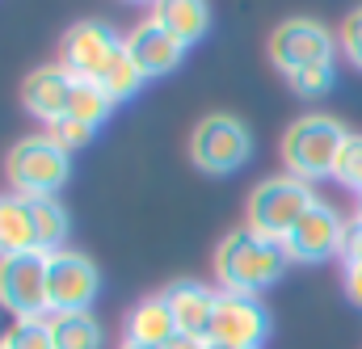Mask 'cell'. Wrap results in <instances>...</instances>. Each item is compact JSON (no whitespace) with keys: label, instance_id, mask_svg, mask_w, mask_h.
I'll use <instances>...</instances> for the list:
<instances>
[{"label":"cell","instance_id":"obj_1","mask_svg":"<svg viewBox=\"0 0 362 349\" xmlns=\"http://www.w3.org/2000/svg\"><path fill=\"white\" fill-rule=\"evenodd\" d=\"M286 265H291V257H286L282 240L253 232L249 223L232 227L219 240V249H215V278L232 295H262V290H270L282 278Z\"/></svg>","mask_w":362,"mask_h":349},{"label":"cell","instance_id":"obj_2","mask_svg":"<svg viewBox=\"0 0 362 349\" xmlns=\"http://www.w3.org/2000/svg\"><path fill=\"white\" fill-rule=\"evenodd\" d=\"M346 139H350V131H346L337 118L303 114V118H295V122L282 131V165H286L291 177L316 185V181L333 177Z\"/></svg>","mask_w":362,"mask_h":349},{"label":"cell","instance_id":"obj_3","mask_svg":"<svg viewBox=\"0 0 362 349\" xmlns=\"http://www.w3.org/2000/svg\"><path fill=\"white\" fill-rule=\"evenodd\" d=\"M4 177H8V189L21 194V198H55L72 177V156L47 131L25 135V139H17L8 148Z\"/></svg>","mask_w":362,"mask_h":349},{"label":"cell","instance_id":"obj_4","mask_svg":"<svg viewBox=\"0 0 362 349\" xmlns=\"http://www.w3.org/2000/svg\"><path fill=\"white\" fill-rule=\"evenodd\" d=\"M316 202V189L308 181L291 173L266 177L253 194H249V227L274 236V240H286V232L303 219V211Z\"/></svg>","mask_w":362,"mask_h":349},{"label":"cell","instance_id":"obj_5","mask_svg":"<svg viewBox=\"0 0 362 349\" xmlns=\"http://www.w3.org/2000/svg\"><path fill=\"white\" fill-rule=\"evenodd\" d=\"M0 307L13 320H42L51 316V257L21 253L0 261Z\"/></svg>","mask_w":362,"mask_h":349},{"label":"cell","instance_id":"obj_6","mask_svg":"<svg viewBox=\"0 0 362 349\" xmlns=\"http://www.w3.org/2000/svg\"><path fill=\"white\" fill-rule=\"evenodd\" d=\"M249 156H253V135L236 114H211L189 135V160L202 173L228 177L240 165H249Z\"/></svg>","mask_w":362,"mask_h":349},{"label":"cell","instance_id":"obj_7","mask_svg":"<svg viewBox=\"0 0 362 349\" xmlns=\"http://www.w3.org/2000/svg\"><path fill=\"white\" fill-rule=\"evenodd\" d=\"M118 55H122V34L110 21H76L59 42V64L81 85H97Z\"/></svg>","mask_w":362,"mask_h":349},{"label":"cell","instance_id":"obj_8","mask_svg":"<svg viewBox=\"0 0 362 349\" xmlns=\"http://www.w3.org/2000/svg\"><path fill=\"white\" fill-rule=\"evenodd\" d=\"M333 55H337V38L325 21L291 17L270 34V59L282 76H291L299 68H312V64H333Z\"/></svg>","mask_w":362,"mask_h":349},{"label":"cell","instance_id":"obj_9","mask_svg":"<svg viewBox=\"0 0 362 349\" xmlns=\"http://www.w3.org/2000/svg\"><path fill=\"white\" fill-rule=\"evenodd\" d=\"M270 337V312L257 295H232L219 290L215 320H211V345L228 349H262Z\"/></svg>","mask_w":362,"mask_h":349},{"label":"cell","instance_id":"obj_10","mask_svg":"<svg viewBox=\"0 0 362 349\" xmlns=\"http://www.w3.org/2000/svg\"><path fill=\"white\" fill-rule=\"evenodd\" d=\"M346 227H350V223L341 219V211L329 206L325 198H316V202L303 211V219L286 232L282 249H286L291 261L316 265V261H325V257H333V253H341V244H346Z\"/></svg>","mask_w":362,"mask_h":349},{"label":"cell","instance_id":"obj_11","mask_svg":"<svg viewBox=\"0 0 362 349\" xmlns=\"http://www.w3.org/2000/svg\"><path fill=\"white\" fill-rule=\"evenodd\" d=\"M101 290V269L93 257L64 249L51 253V312H89Z\"/></svg>","mask_w":362,"mask_h":349},{"label":"cell","instance_id":"obj_12","mask_svg":"<svg viewBox=\"0 0 362 349\" xmlns=\"http://www.w3.org/2000/svg\"><path fill=\"white\" fill-rule=\"evenodd\" d=\"M122 47H127V55H131V64L139 68L144 81H156V76L177 72L181 59H185V42H177L156 17H148L131 34H122Z\"/></svg>","mask_w":362,"mask_h":349},{"label":"cell","instance_id":"obj_13","mask_svg":"<svg viewBox=\"0 0 362 349\" xmlns=\"http://www.w3.org/2000/svg\"><path fill=\"white\" fill-rule=\"evenodd\" d=\"M72 72L64 68V64H42V68H34L30 76H25V85H21V105L38 118V122H47V126H55L59 118H68V101H72Z\"/></svg>","mask_w":362,"mask_h":349},{"label":"cell","instance_id":"obj_14","mask_svg":"<svg viewBox=\"0 0 362 349\" xmlns=\"http://www.w3.org/2000/svg\"><path fill=\"white\" fill-rule=\"evenodd\" d=\"M160 295L169 299V312H173V320H177L181 337L211 345V320H215L219 290H211V286H202V282H173V286L160 290Z\"/></svg>","mask_w":362,"mask_h":349},{"label":"cell","instance_id":"obj_15","mask_svg":"<svg viewBox=\"0 0 362 349\" xmlns=\"http://www.w3.org/2000/svg\"><path fill=\"white\" fill-rule=\"evenodd\" d=\"M177 337H181V329H177V320H173V312H169L165 295H148V299H139L131 307V316H127V341L148 345V349H169Z\"/></svg>","mask_w":362,"mask_h":349},{"label":"cell","instance_id":"obj_16","mask_svg":"<svg viewBox=\"0 0 362 349\" xmlns=\"http://www.w3.org/2000/svg\"><path fill=\"white\" fill-rule=\"evenodd\" d=\"M21 253H38L34 249V219H30V198L0 189V261L4 257H21Z\"/></svg>","mask_w":362,"mask_h":349},{"label":"cell","instance_id":"obj_17","mask_svg":"<svg viewBox=\"0 0 362 349\" xmlns=\"http://www.w3.org/2000/svg\"><path fill=\"white\" fill-rule=\"evenodd\" d=\"M152 17H156L177 42H185V47H194V42L206 38V30H211V8H206L202 0H165V4L152 8Z\"/></svg>","mask_w":362,"mask_h":349},{"label":"cell","instance_id":"obj_18","mask_svg":"<svg viewBox=\"0 0 362 349\" xmlns=\"http://www.w3.org/2000/svg\"><path fill=\"white\" fill-rule=\"evenodd\" d=\"M47 329H51L55 349H101V341H105L93 312H51Z\"/></svg>","mask_w":362,"mask_h":349},{"label":"cell","instance_id":"obj_19","mask_svg":"<svg viewBox=\"0 0 362 349\" xmlns=\"http://www.w3.org/2000/svg\"><path fill=\"white\" fill-rule=\"evenodd\" d=\"M30 219H34V249L38 253H64L68 240V211L59 198H30Z\"/></svg>","mask_w":362,"mask_h":349},{"label":"cell","instance_id":"obj_20","mask_svg":"<svg viewBox=\"0 0 362 349\" xmlns=\"http://www.w3.org/2000/svg\"><path fill=\"white\" fill-rule=\"evenodd\" d=\"M110 110H114V101L101 93L97 85H81L76 81V88H72V101H68V118L72 122H85V126H101L105 118H110Z\"/></svg>","mask_w":362,"mask_h":349},{"label":"cell","instance_id":"obj_21","mask_svg":"<svg viewBox=\"0 0 362 349\" xmlns=\"http://www.w3.org/2000/svg\"><path fill=\"white\" fill-rule=\"evenodd\" d=\"M97 88H101V93H105V97H110L114 105H118V101H131V97H135V93L144 88V76H139V68L131 64L127 47H122V55H118V59L110 64V72H105V76L97 81Z\"/></svg>","mask_w":362,"mask_h":349},{"label":"cell","instance_id":"obj_22","mask_svg":"<svg viewBox=\"0 0 362 349\" xmlns=\"http://www.w3.org/2000/svg\"><path fill=\"white\" fill-rule=\"evenodd\" d=\"M0 345L4 349H55L51 345L47 316H42V320H13V324L0 333Z\"/></svg>","mask_w":362,"mask_h":349},{"label":"cell","instance_id":"obj_23","mask_svg":"<svg viewBox=\"0 0 362 349\" xmlns=\"http://www.w3.org/2000/svg\"><path fill=\"white\" fill-rule=\"evenodd\" d=\"M286 81H291V88H295L299 97H325L329 88L337 85V68H333V64H312V68L291 72Z\"/></svg>","mask_w":362,"mask_h":349},{"label":"cell","instance_id":"obj_24","mask_svg":"<svg viewBox=\"0 0 362 349\" xmlns=\"http://www.w3.org/2000/svg\"><path fill=\"white\" fill-rule=\"evenodd\" d=\"M333 181H341L346 189H358L362 194V135H350L341 156H337V169H333Z\"/></svg>","mask_w":362,"mask_h":349},{"label":"cell","instance_id":"obj_25","mask_svg":"<svg viewBox=\"0 0 362 349\" xmlns=\"http://www.w3.org/2000/svg\"><path fill=\"white\" fill-rule=\"evenodd\" d=\"M47 135H51V139H55V143H59V148H64V152L72 156V152H81V148H89V143H93V135H97V131H93V126H85V122H72V118H59L55 126H47Z\"/></svg>","mask_w":362,"mask_h":349},{"label":"cell","instance_id":"obj_26","mask_svg":"<svg viewBox=\"0 0 362 349\" xmlns=\"http://www.w3.org/2000/svg\"><path fill=\"white\" fill-rule=\"evenodd\" d=\"M337 42H341V51L350 55V64H354V68H362V8H354V13L341 21Z\"/></svg>","mask_w":362,"mask_h":349},{"label":"cell","instance_id":"obj_27","mask_svg":"<svg viewBox=\"0 0 362 349\" xmlns=\"http://www.w3.org/2000/svg\"><path fill=\"white\" fill-rule=\"evenodd\" d=\"M341 257L346 265H362V211L350 219V227H346V244H341Z\"/></svg>","mask_w":362,"mask_h":349},{"label":"cell","instance_id":"obj_28","mask_svg":"<svg viewBox=\"0 0 362 349\" xmlns=\"http://www.w3.org/2000/svg\"><path fill=\"white\" fill-rule=\"evenodd\" d=\"M346 295L354 307H362V265H346Z\"/></svg>","mask_w":362,"mask_h":349},{"label":"cell","instance_id":"obj_29","mask_svg":"<svg viewBox=\"0 0 362 349\" xmlns=\"http://www.w3.org/2000/svg\"><path fill=\"white\" fill-rule=\"evenodd\" d=\"M169 349H206V341H189V337H177Z\"/></svg>","mask_w":362,"mask_h":349},{"label":"cell","instance_id":"obj_30","mask_svg":"<svg viewBox=\"0 0 362 349\" xmlns=\"http://www.w3.org/2000/svg\"><path fill=\"white\" fill-rule=\"evenodd\" d=\"M118 349H148V345H135V341H122Z\"/></svg>","mask_w":362,"mask_h":349},{"label":"cell","instance_id":"obj_31","mask_svg":"<svg viewBox=\"0 0 362 349\" xmlns=\"http://www.w3.org/2000/svg\"><path fill=\"white\" fill-rule=\"evenodd\" d=\"M206 349H228V345H206Z\"/></svg>","mask_w":362,"mask_h":349},{"label":"cell","instance_id":"obj_32","mask_svg":"<svg viewBox=\"0 0 362 349\" xmlns=\"http://www.w3.org/2000/svg\"><path fill=\"white\" fill-rule=\"evenodd\" d=\"M358 198H362V194H358Z\"/></svg>","mask_w":362,"mask_h":349},{"label":"cell","instance_id":"obj_33","mask_svg":"<svg viewBox=\"0 0 362 349\" xmlns=\"http://www.w3.org/2000/svg\"><path fill=\"white\" fill-rule=\"evenodd\" d=\"M0 349H4V345H0Z\"/></svg>","mask_w":362,"mask_h":349}]
</instances>
